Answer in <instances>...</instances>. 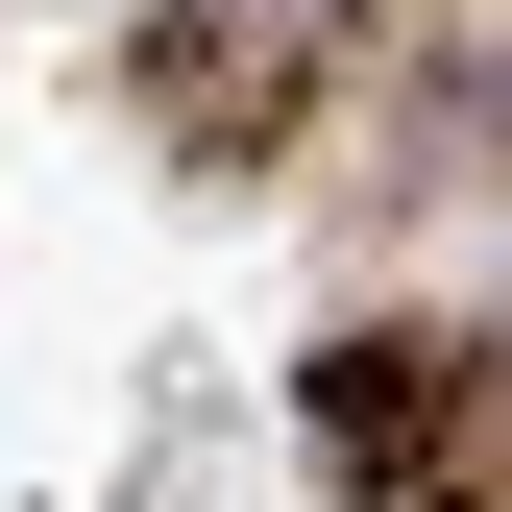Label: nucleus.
Returning <instances> with one entry per match:
<instances>
[{
    "instance_id": "2",
    "label": "nucleus",
    "mask_w": 512,
    "mask_h": 512,
    "mask_svg": "<svg viewBox=\"0 0 512 512\" xmlns=\"http://www.w3.org/2000/svg\"><path fill=\"white\" fill-rule=\"evenodd\" d=\"M366 25H391V0H147V98L196 122V147H269V122H317L366 74Z\"/></svg>"
},
{
    "instance_id": "1",
    "label": "nucleus",
    "mask_w": 512,
    "mask_h": 512,
    "mask_svg": "<svg viewBox=\"0 0 512 512\" xmlns=\"http://www.w3.org/2000/svg\"><path fill=\"white\" fill-rule=\"evenodd\" d=\"M317 464L366 512H512V317H366L317 342Z\"/></svg>"
}]
</instances>
